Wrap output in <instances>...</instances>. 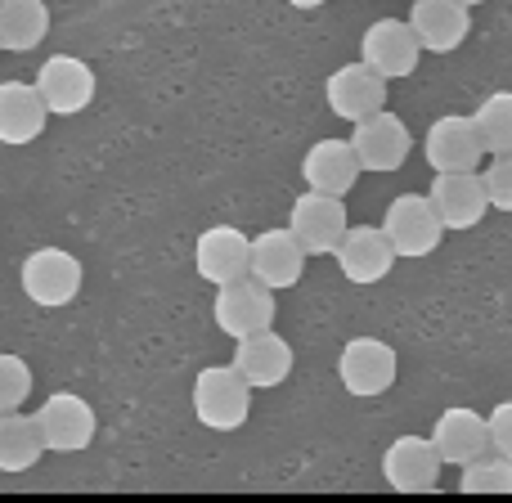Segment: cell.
<instances>
[{
    "label": "cell",
    "instance_id": "obj_1",
    "mask_svg": "<svg viewBox=\"0 0 512 503\" xmlns=\"http://www.w3.org/2000/svg\"><path fill=\"white\" fill-rule=\"evenodd\" d=\"M194 414L207 432H239L252 414V387L234 364H207L194 378Z\"/></svg>",
    "mask_w": 512,
    "mask_h": 503
},
{
    "label": "cell",
    "instance_id": "obj_2",
    "mask_svg": "<svg viewBox=\"0 0 512 503\" xmlns=\"http://www.w3.org/2000/svg\"><path fill=\"white\" fill-rule=\"evenodd\" d=\"M81 261L63 248H36L23 256V270H18V283H23V297L41 310H59L72 306L81 292Z\"/></svg>",
    "mask_w": 512,
    "mask_h": 503
},
{
    "label": "cell",
    "instance_id": "obj_3",
    "mask_svg": "<svg viewBox=\"0 0 512 503\" xmlns=\"http://www.w3.org/2000/svg\"><path fill=\"white\" fill-rule=\"evenodd\" d=\"M396 346H387L382 337H351L337 355V378H342L346 396L355 400H378L396 387Z\"/></svg>",
    "mask_w": 512,
    "mask_h": 503
},
{
    "label": "cell",
    "instance_id": "obj_4",
    "mask_svg": "<svg viewBox=\"0 0 512 503\" xmlns=\"http://www.w3.org/2000/svg\"><path fill=\"white\" fill-rule=\"evenodd\" d=\"M378 230L387 234V243L396 256H432L445 239V225H441V216H436V207L427 194L391 198Z\"/></svg>",
    "mask_w": 512,
    "mask_h": 503
},
{
    "label": "cell",
    "instance_id": "obj_5",
    "mask_svg": "<svg viewBox=\"0 0 512 503\" xmlns=\"http://www.w3.org/2000/svg\"><path fill=\"white\" fill-rule=\"evenodd\" d=\"M36 427H41L45 454H81L95 441V409L77 391H54L36 409Z\"/></svg>",
    "mask_w": 512,
    "mask_h": 503
},
{
    "label": "cell",
    "instance_id": "obj_6",
    "mask_svg": "<svg viewBox=\"0 0 512 503\" xmlns=\"http://www.w3.org/2000/svg\"><path fill=\"white\" fill-rule=\"evenodd\" d=\"M212 315H216V328L239 342V337H252V333H261V328L274 324V292L265 288L261 279L243 274V279L216 288Z\"/></svg>",
    "mask_w": 512,
    "mask_h": 503
},
{
    "label": "cell",
    "instance_id": "obj_7",
    "mask_svg": "<svg viewBox=\"0 0 512 503\" xmlns=\"http://www.w3.org/2000/svg\"><path fill=\"white\" fill-rule=\"evenodd\" d=\"M32 86L41 90L50 117H77L95 99V68L86 59H77V54H50Z\"/></svg>",
    "mask_w": 512,
    "mask_h": 503
},
{
    "label": "cell",
    "instance_id": "obj_8",
    "mask_svg": "<svg viewBox=\"0 0 512 503\" xmlns=\"http://www.w3.org/2000/svg\"><path fill=\"white\" fill-rule=\"evenodd\" d=\"M387 86L391 81H382L369 63L355 59V63H342V68L324 81V104L333 117H342V122L355 126V122H364V117L387 108Z\"/></svg>",
    "mask_w": 512,
    "mask_h": 503
},
{
    "label": "cell",
    "instance_id": "obj_9",
    "mask_svg": "<svg viewBox=\"0 0 512 503\" xmlns=\"http://www.w3.org/2000/svg\"><path fill=\"white\" fill-rule=\"evenodd\" d=\"M351 149L355 158H360V171H378V176H387V171H400L409 162V149H414V135H409V126L400 122L396 113H373L364 117V122L351 126Z\"/></svg>",
    "mask_w": 512,
    "mask_h": 503
},
{
    "label": "cell",
    "instance_id": "obj_10",
    "mask_svg": "<svg viewBox=\"0 0 512 503\" xmlns=\"http://www.w3.org/2000/svg\"><path fill=\"white\" fill-rule=\"evenodd\" d=\"M360 59L378 72L382 81H400L414 77L418 59H423V45H418L414 27L405 18H378L369 23V32L360 36Z\"/></svg>",
    "mask_w": 512,
    "mask_h": 503
},
{
    "label": "cell",
    "instance_id": "obj_11",
    "mask_svg": "<svg viewBox=\"0 0 512 503\" xmlns=\"http://www.w3.org/2000/svg\"><path fill=\"white\" fill-rule=\"evenodd\" d=\"M346 225H351L346 221V203L337 194H319V189H306L288 212V230L297 234L306 256H333Z\"/></svg>",
    "mask_w": 512,
    "mask_h": 503
},
{
    "label": "cell",
    "instance_id": "obj_12",
    "mask_svg": "<svg viewBox=\"0 0 512 503\" xmlns=\"http://www.w3.org/2000/svg\"><path fill=\"white\" fill-rule=\"evenodd\" d=\"M441 454H436L432 436H396L382 450V481L400 495H427L441 481Z\"/></svg>",
    "mask_w": 512,
    "mask_h": 503
},
{
    "label": "cell",
    "instance_id": "obj_13",
    "mask_svg": "<svg viewBox=\"0 0 512 503\" xmlns=\"http://www.w3.org/2000/svg\"><path fill=\"white\" fill-rule=\"evenodd\" d=\"M333 261H337V270H342L346 283L369 288V283H382L391 274L396 252H391L387 234H382L378 225H346L342 243L333 248Z\"/></svg>",
    "mask_w": 512,
    "mask_h": 503
},
{
    "label": "cell",
    "instance_id": "obj_14",
    "mask_svg": "<svg viewBox=\"0 0 512 503\" xmlns=\"http://www.w3.org/2000/svg\"><path fill=\"white\" fill-rule=\"evenodd\" d=\"M427 198H432V207H436L445 230H477L481 216L490 212L481 171H436L432 194Z\"/></svg>",
    "mask_w": 512,
    "mask_h": 503
},
{
    "label": "cell",
    "instance_id": "obj_15",
    "mask_svg": "<svg viewBox=\"0 0 512 503\" xmlns=\"http://www.w3.org/2000/svg\"><path fill=\"white\" fill-rule=\"evenodd\" d=\"M423 158L432 171H477L486 149H481V135H477V126H472V117H463V113L436 117V122L427 126Z\"/></svg>",
    "mask_w": 512,
    "mask_h": 503
},
{
    "label": "cell",
    "instance_id": "obj_16",
    "mask_svg": "<svg viewBox=\"0 0 512 503\" xmlns=\"http://www.w3.org/2000/svg\"><path fill=\"white\" fill-rule=\"evenodd\" d=\"M248 274L252 279H261L270 292L297 288L301 274H306V248L297 243V234L292 230H261L252 239Z\"/></svg>",
    "mask_w": 512,
    "mask_h": 503
},
{
    "label": "cell",
    "instance_id": "obj_17",
    "mask_svg": "<svg viewBox=\"0 0 512 503\" xmlns=\"http://www.w3.org/2000/svg\"><path fill=\"white\" fill-rule=\"evenodd\" d=\"M248 261H252V239L243 230H234V225H212V230H203L194 243V270H198V279H207L212 288L243 279Z\"/></svg>",
    "mask_w": 512,
    "mask_h": 503
},
{
    "label": "cell",
    "instance_id": "obj_18",
    "mask_svg": "<svg viewBox=\"0 0 512 503\" xmlns=\"http://www.w3.org/2000/svg\"><path fill=\"white\" fill-rule=\"evenodd\" d=\"M409 27L432 54H454L472 32V9L459 0H409Z\"/></svg>",
    "mask_w": 512,
    "mask_h": 503
},
{
    "label": "cell",
    "instance_id": "obj_19",
    "mask_svg": "<svg viewBox=\"0 0 512 503\" xmlns=\"http://www.w3.org/2000/svg\"><path fill=\"white\" fill-rule=\"evenodd\" d=\"M230 364L239 369V378L248 382L252 391H270V387H279V382H288L292 346L283 342L274 328H261V333L239 337V342H234V360Z\"/></svg>",
    "mask_w": 512,
    "mask_h": 503
},
{
    "label": "cell",
    "instance_id": "obj_20",
    "mask_svg": "<svg viewBox=\"0 0 512 503\" xmlns=\"http://www.w3.org/2000/svg\"><path fill=\"white\" fill-rule=\"evenodd\" d=\"M301 176H306L310 189H319V194H337L346 198L355 189V180H360V158H355L351 140H319L306 149V158H301Z\"/></svg>",
    "mask_w": 512,
    "mask_h": 503
},
{
    "label": "cell",
    "instance_id": "obj_21",
    "mask_svg": "<svg viewBox=\"0 0 512 503\" xmlns=\"http://www.w3.org/2000/svg\"><path fill=\"white\" fill-rule=\"evenodd\" d=\"M432 445H436V454H441V463H450V468H463V463H472L477 454L490 450L486 418H481L477 409H468V405H450L441 418H436Z\"/></svg>",
    "mask_w": 512,
    "mask_h": 503
},
{
    "label": "cell",
    "instance_id": "obj_22",
    "mask_svg": "<svg viewBox=\"0 0 512 503\" xmlns=\"http://www.w3.org/2000/svg\"><path fill=\"white\" fill-rule=\"evenodd\" d=\"M50 108H45L41 90L27 81H0V144H32L41 140Z\"/></svg>",
    "mask_w": 512,
    "mask_h": 503
},
{
    "label": "cell",
    "instance_id": "obj_23",
    "mask_svg": "<svg viewBox=\"0 0 512 503\" xmlns=\"http://www.w3.org/2000/svg\"><path fill=\"white\" fill-rule=\"evenodd\" d=\"M50 32V5L45 0H0V50L27 54Z\"/></svg>",
    "mask_w": 512,
    "mask_h": 503
},
{
    "label": "cell",
    "instance_id": "obj_24",
    "mask_svg": "<svg viewBox=\"0 0 512 503\" xmlns=\"http://www.w3.org/2000/svg\"><path fill=\"white\" fill-rule=\"evenodd\" d=\"M45 454L41 427H36V414H23V409H9L0 414V472H27L36 468Z\"/></svg>",
    "mask_w": 512,
    "mask_h": 503
},
{
    "label": "cell",
    "instance_id": "obj_25",
    "mask_svg": "<svg viewBox=\"0 0 512 503\" xmlns=\"http://www.w3.org/2000/svg\"><path fill=\"white\" fill-rule=\"evenodd\" d=\"M472 126H477L486 153H512V90H495L481 99Z\"/></svg>",
    "mask_w": 512,
    "mask_h": 503
},
{
    "label": "cell",
    "instance_id": "obj_26",
    "mask_svg": "<svg viewBox=\"0 0 512 503\" xmlns=\"http://www.w3.org/2000/svg\"><path fill=\"white\" fill-rule=\"evenodd\" d=\"M459 490L463 495H512V459H504V454H477L472 463H463Z\"/></svg>",
    "mask_w": 512,
    "mask_h": 503
},
{
    "label": "cell",
    "instance_id": "obj_27",
    "mask_svg": "<svg viewBox=\"0 0 512 503\" xmlns=\"http://www.w3.org/2000/svg\"><path fill=\"white\" fill-rule=\"evenodd\" d=\"M27 396H32V369H27V360L14 351H0V414L23 409Z\"/></svg>",
    "mask_w": 512,
    "mask_h": 503
},
{
    "label": "cell",
    "instance_id": "obj_28",
    "mask_svg": "<svg viewBox=\"0 0 512 503\" xmlns=\"http://www.w3.org/2000/svg\"><path fill=\"white\" fill-rule=\"evenodd\" d=\"M481 185L495 212H512V153H490V167L481 171Z\"/></svg>",
    "mask_w": 512,
    "mask_h": 503
},
{
    "label": "cell",
    "instance_id": "obj_29",
    "mask_svg": "<svg viewBox=\"0 0 512 503\" xmlns=\"http://www.w3.org/2000/svg\"><path fill=\"white\" fill-rule=\"evenodd\" d=\"M486 436H490V450L512 459V400H499L486 414Z\"/></svg>",
    "mask_w": 512,
    "mask_h": 503
},
{
    "label": "cell",
    "instance_id": "obj_30",
    "mask_svg": "<svg viewBox=\"0 0 512 503\" xmlns=\"http://www.w3.org/2000/svg\"><path fill=\"white\" fill-rule=\"evenodd\" d=\"M288 5H297V9H319V5H328V0H288Z\"/></svg>",
    "mask_w": 512,
    "mask_h": 503
},
{
    "label": "cell",
    "instance_id": "obj_31",
    "mask_svg": "<svg viewBox=\"0 0 512 503\" xmlns=\"http://www.w3.org/2000/svg\"><path fill=\"white\" fill-rule=\"evenodd\" d=\"M459 5H468V9H472V5H486V0H459Z\"/></svg>",
    "mask_w": 512,
    "mask_h": 503
}]
</instances>
